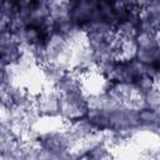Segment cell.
Masks as SVG:
<instances>
[{"mask_svg":"<svg viewBox=\"0 0 160 160\" xmlns=\"http://www.w3.org/2000/svg\"><path fill=\"white\" fill-rule=\"evenodd\" d=\"M139 61L149 65V64H158L159 59H160V49L158 48H148V49H142L139 48L138 52H136V58Z\"/></svg>","mask_w":160,"mask_h":160,"instance_id":"4fadbf2b","label":"cell"},{"mask_svg":"<svg viewBox=\"0 0 160 160\" xmlns=\"http://www.w3.org/2000/svg\"><path fill=\"white\" fill-rule=\"evenodd\" d=\"M70 18L81 26L91 20L100 19L96 10V0H75L70 9Z\"/></svg>","mask_w":160,"mask_h":160,"instance_id":"5b68a950","label":"cell"},{"mask_svg":"<svg viewBox=\"0 0 160 160\" xmlns=\"http://www.w3.org/2000/svg\"><path fill=\"white\" fill-rule=\"evenodd\" d=\"M9 29V19L0 11V32Z\"/></svg>","mask_w":160,"mask_h":160,"instance_id":"ac0fdd59","label":"cell"},{"mask_svg":"<svg viewBox=\"0 0 160 160\" xmlns=\"http://www.w3.org/2000/svg\"><path fill=\"white\" fill-rule=\"evenodd\" d=\"M86 92L78 91L70 94H61L59 100V118L65 122L86 116L88 112Z\"/></svg>","mask_w":160,"mask_h":160,"instance_id":"7a4b0ae2","label":"cell"},{"mask_svg":"<svg viewBox=\"0 0 160 160\" xmlns=\"http://www.w3.org/2000/svg\"><path fill=\"white\" fill-rule=\"evenodd\" d=\"M114 29H115V32L119 39H135V36L139 32L138 24H135L134 21H131L129 19L119 20L115 24Z\"/></svg>","mask_w":160,"mask_h":160,"instance_id":"30bf717a","label":"cell"},{"mask_svg":"<svg viewBox=\"0 0 160 160\" xmlns=\"http://www.w3.org/2000/svg\"><path fill=\"white\" fill-rule=\"evenodd\" d=\"M60 92L55 86L45 85L38 94H35V106L41 118L59 116Z\"/></svg>","mask_w":160,"mask_h":160,"instance_id":"277c9868","label":"cell"},{"mask_svg":"<svg viewBox=\"0 0 160 160\" xmlns=\"http://www.w3.org/2000/svg\"><path fill=\"white\" fill-rule=\"evenodd\" d=\"M40 144L44 149V159H70L72 142L66 130H48L40 132Z\"/></svg>","mask_w":160,"mask_h":160,"instance_id":"6da1fadb","label":"cell"},{"mask_svg":"<svg viewBox=\"0 0 160 160\" xmlns=\"http://www.w3.org/2000/svg\"><path fill=\"white\" fill-rule=\"evenodd\" d=\"M18 8H28V6H32L35 0H15Z\"/></svg>","mask_w":160,"mask_h":160,"instance_id":"d6986e66","label":"cell"},{"mask_svg":"<svg viewBox=\"0 0 160 160\" xmlns=\"http://www.w3.org/2000/svg\"><path fill=\"white\" fill-rule=\"evenodd\" d=\"M39 69H40L41 79L48 86H56L66 71V69L62 68L61 65L55 64V62H49V61L40 65Z\"/></svg>","mask_w":160,"mask_h":160,"instance_id":"ba28073f","label":"cell"},{"mask_svg":"<svg viewBox=\"0 0 160 160\" xmlns=\"http://www.w3.org/2000/svg\"><path fill=\"white\" fill-rule=\"evenodd\" d=\"M141 10H142L155 24L159 25V20H160V4H159V0H150Z\"/></svg>","mask_w":160,"mask_h":160,"instance_id":"2e32d148","label":"cell"},{"mask_svg":"<svg viewBox=\"0 0 160 160\" xmlns=\"http://www.w3.org/2000/svg\"><path fill=\"white\" fill-rule=\"evenodd\" d=\"M65 130H66V132H68V135H69V138H70V140L72 142V146L76 142L81 141L82 139L88 138L91 132L96 131L92 128L91 122L88 120L86 116L76 119V120H72V121H69L66 124V126H65Z\"/></svg>","mask_w":160,"mask_h":160,"instance_id":"8992f818","label":"cell"},{"mask_svg":"<svg viewBox=\"0 0 160 160\" xmlns=\"http://www.w3.org/2000/svg\"><path fill=\"white\" fill-rule=\"evenodd\" d=\"M55 88L58 89L60 95L61 94L78 92V91H82L84 90L81 76L78 72L72 71V70H66Z\"/></svg>","mask_w":160,"mask_h":160,"instance_id":"52a82bcc","label":"cell"},{"mask_svg":"<svg viewBox=\"0 0 160 160\" xmlns=\"http://www.w3.org/2000/svg\"><path fill=\"white\" fill-rule=\"evenodd\" d=\"M122 105L125 108H129V109H132L135 111H139L141 110L142 108H145V99H144V92L140 91L136 86V89L124 100Z\"/></svg>","mask_w":160,"mask_h":160,"instance_id":"5bb4252c","label":"cell"},{"mask_svg":"<svg viewBox=\"0 0 160 160\" xmlns=\"http://www.w3.org/2000/svg\"><path fill=\"white\" fill-rule=\"evenodd\" d=\"M138 44L135 39H119L116 41V51L119 60H131L136 58Z\"/></svg>","mask_w":160,"mask_h":160,"instance_id":"9c48e42d","label":"cell"},{"mask_svg":"<svg viewBox=\"0 0 160 160\" xmlns=\"http://www.w3.org/2000/svg\"><path fill=\"white\" fill-rule=\"evenodd\" d=\"M0 11L9 19H10L15 15V12L18 11V5L15 2V0H2L0 2Z\"/></svg>","mask_w":160,"mask_h":160,"instance_id":"e0dca14e","label":"cell"},{"mask_svg":"<svg viewBox=\"0 0 160 160\" xmlns=\"http://www.w3.org/2000/svg\"><path fill=\"white\" fill-rule=\"evenodd\" d=\"M46 60L49 62H55L69 70L70 58H71V45L68 42L65 36L59 32L52 31L45 40Z\"/></svg>","mask_w":160,"mask_h":160,"instance_id":"3957f363","label":"cell"},{"mask_svg":"<svg viewBox=\"0 0 160 160\" xmlns=\"http://www.w3.org/2000/svg\"><path fill=\"white\" fill-rule=\"evenodd\" d=\"M112 158L111 149L106 145L104 140L95 144L85 155L82 159H110Z\"/></svg>","mask_w":160,"mask_h":160,"instance_id":"8fae6325","label":"cell"},{"mask_svg":"<svg viewBox=\"0 0 160 160\" xmlns=\"http://www.w3.org/2000/svg\"><path fill=\"white\" fill-rule=\"evenodd\" d=\"M135 41L138 48L148 49V48H158L159 46V32H144L139 31L135 36Z\"/></svg>","mask_w":160,"mask_h":160,"instance_id":"7c38bea8","label":"cell"},{"mask_svg":"<svg viewBox=\"0 0 160 160\" xmlns=\"http://www.w3.org/2000/svg\"><path fill=\"white\" fill-rule=\"evenodd\" d=\"M144 99H145V105L151 109H159L160 105V95H159V85L155 84L152 88L146 90L144 92Z\"/></svg>","mask_w":160,"mask_h":160,"instance_id":"9a60e30c","label":"cell"},{"mask_svg":"<svg viewBox=\"0 0 160 160\" xmlns=\"http://www.w3.org/2000/svg\"><path fill=\"white\" fill-rule=\"evenodd\" d=\"M1 1H2V0H0V2H1Z\"/></svg>","mask_w":160,"mask_h":160,"instance_id":"ffe728a7","label":"cell"}]
</instances>
